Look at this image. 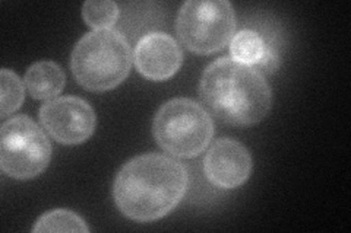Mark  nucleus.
<instances>
[{"mask_svg": "<svg viewBox=\"0 0 351 233\" xmlns=\"http://www.w3.org/2000/svg\"><path fill=\"white\" fill-rule=\"evenodd\" d=\"M184 166L164 154H141L126 162L114 180L116 206L126 217L147 223L167 216L188 190Z\"/></svg>", "mask_w": 351, "mask_h": 233, "instance_id": "nucleus-1", "label": "nucleus"}, {"mask_svg": "<svg viewBox=\"0 0 351 233\" xmlns=\"http://www.w3.org/2000/svg\"><path fill=\"white\" fill-rule=\"evenodd\" d=\"M199 95L211 113L224 123L247 127L261 123L272 105L271 87L250 66L223 57L205 69Z\"/></svg>", "mask_w": 351, "mask_h": 233, "instance_id": "nucleus-2", "label": "nucleus"}, {"mask_svg": "<svg viewBox=\"0 0 351 233\" xmlns=\"http://www.w3.org/2000/svg\"><path fill=\"white\" fill-rule=\"evenodd\" d=\"M130 66L129 42L114 29L88 32L76 44L71 57L76 82L94 92L114 90L128 77Z\"/></svg>", "mask_w": 351, "mask_h": 233, "instance_id": "nucleus-3", "label": "nucleus"}, {"mask_svg": "<svg viewBox=\"0 0 351 233\" xmlns=\"http://www.w3.org/2000/svg\"><path fill=\"white\" fill-rule=\"evenodd\" d=\"M152 131L166 152L178 158H193L211 143L214 124L202 105L188 98H176L158 109Z\"/></svg>", "mask_w": 351, "mask_h": 233, "instance_id": "nucleus-4", "label": "nucleus"}, {"mask_svg": "<svg viewBox=\"0 0 351 233\" xmlns=\"http://www.w3.org/2000/svg\"><path fill=\"white\" fill-rule=\"evenodd\" d=\"M236 14L226 0H191L183 3L176 31L184 47L196 54H211L232 41Z\"/></svg>", "mask_w": 351, "mask_h": 233, "instance_id": "nucleus-5", "label": "nucleus"}, {"mask_svg": "<svg viewBox=\"0 0 351 233\" xmlns=\"http://www.w3.org/2000/svg\"><path fill=\"white\" fill-rule=\"evenodd\" d=\"M51 159L49 137L27 115L8 120L0 131V166L16 180L36 178Z\"/></svg>", "mask_w": 351, "mask_h": 233, "instance_id": "nucleus-6", "label": "nucleus"}, {"mask_svg": "<svg viewBox=\"0 0 351 233\" xmlns=\"http://www.w3.org/2000/svg\"><path fill=\"white\" fill-rule=\"evenodd\" d=\"M40 121L49 135L63 144H80L94 135L93 107L78 96L54 98L40 109Z\"/></svg>", "mask_w": 351, "mask_h": 233, "instance_id": "nucleus-7", "label": "nucleus"}, {"mask_svg": "<svg viewBox=\"0 0 351 233\" xmlns=\"http://www.w3.org/2000/svg\"><path fill=\"white\" fill-rule=\"evenodd\" d=\"M204 169L206 178L215 187L237 188L252 174L250 152L237 140L219 139L208 150Z\"/></svg>", "mask_w": 351, "mask_h": 233, "instance_id": "nucleus-8", "label": "nucleus"}, {"mask_svg": "<svg viewBox=\"0 0 351 233\" xmlns=\"http://www.w3.org/2000/svg\"><path fill=\"white\" fill-rule=\"evenodd\" d=\"M134 60L138 72L154 82L170 79L179 72L183 63V51L169 34L151 32L136 44Z\"/></svg>", "mask_w": 351, "mask_h": 233, "instance_id": "nucleus-9", "label": "nucleus"}, {"mask_svg": "<svg viewBox=\"0 0 351 233\" xmlns=\"http://www.w3.org/2000/svg\"><path fill=\"white\" fill-rule=\"evenodd\" d=\"M66 76L54 61H38L32 64L25 74V86L34 99H51L64 87Z\"/></svg>", "mask_w": 351, "mask_h": 233, "instance_id": "nucleus-10", "label": "nucleus"}, {"mask_svg": "<svg viewBox=\"0 0 351 233\" xmlns=\"http://www.w3.org/2000/svg\"><path fill=\"white\" fill-rule=\"evenodd\" d=\"M265 42L262 37L255 31H241L236 34L230 42V53H232V59L241 63L254 66L261 60L263 50H265Z\"/></svg>", "mask_w": 351, "mask_h": 233, "instance_id": "nucleus-11", "label": "nucleus"}, {"mask_svg": "<svg viewBox=\"0 0 351 233\" xmlns=\"http://www.w3.org/2000/svg\"><path fill=\"white\" fill-rule=\"evenodd\" d=\"M34 232H90L82 217L66 208L51 210V212L43 215L32 229Z\"/></svg>", "mask_w": 351, "mask_h": 233, "instance_id": "nucleus-12", "label": "nucleus"}, {"mask_svg": "<svg viewBox=\"0 0 351 233\" xmlns=\"http://www.w3.org/2000/svg\"><path fill=\"white\" fill-rule=\"evenodd\" d=\"M0 96H2V101H0V115L2 118L15 113L24 102V83L16 73L9 69H2L0 72Z\"/></svg>", "mask_w": 351, "mask_h": 233, "instance_id": "nucleus-13", "label": "nucleus"}, {"mask_svg": "<svg viewBox=\"0 0 351 233\" xmlns=\"http://www.w3.org/2000/svg\"><path fill=\"white\" fill-rule=\"evenodd\" d=\"M82 18L95 31L110 29L119 18V6L112 0H90L82 6Z\"/></svg>", "mask_w": 351, "mask_h": 233, "instance_id": "nucleus-14", "label": "nucleus"}, {"mask_svg": "<svg viewBox=\"0 0 351 233\" xmlns=\"http://www.w3.org/2000/svg\"><path fill=\"white\" fill-rule=\"evenodd\" d=\"M278 66H280V57L276 53V50H272L271 47H265L261 60L254 66V69L256 72H259L261 74L262 73H274L278 69Z\"/></svg>", "mask_w": 351, "mask_h": 233, "instance_id": "nucleus-15", "label": "nucleus"}]
</instances>
